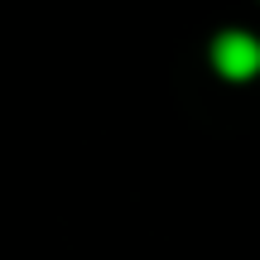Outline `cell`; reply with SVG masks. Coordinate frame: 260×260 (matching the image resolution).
<instances>
[{
	"label": "cell",
	"mask_w": 260,
	"mask_h": 260,
	"mask_svg": "<svg viewBox=\"0 0 260 260\" xmlns=\"http://www.w3.org/2000/svg\"><path fill=\"white\" fill-rule=\"evenodd\" d=\"M212 63L222 68L226 77H246V73H255V68H260V44H255V39H246V34H222V39H217V48H212Z\"/></svg>",
	"instance_id": "obj_1"
}]
</instances>
